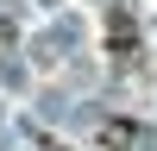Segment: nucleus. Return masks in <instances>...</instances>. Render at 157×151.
Masks as SVG:
<instances>
[{
  "label": "nucleus",
  "mask_w": 157,
  "mask_h": 151,
  "mask_svg": "<svg viewBox=\"0 0 157 151\" xmlns=\"http://www.w3.org/2000/svg\"><path fill=\"white\" fill-rule=\"evenodd\" d=\"M107 38H113V57H132V50H138V32H132V19H126V13H113V25H107Z\"/></svg>",
  "instance_id": "f257e3e1"
},
{
  "label": "nucleus",
  "mask_w": 157,
  "mask_h": 151,
  "mask_svg": "<svg viewBox=\"0 0 157 151\" xmlns=\"http://www.w3.org/2000/svg\"><path fill=\"white\" fill-rule=\"evenodd\" d=\"M101 138H107V145H132L138 126H132V120H107V132H101Z\"/></svg>",
  "instance_id": "f03ea898"
}]
</instances>
